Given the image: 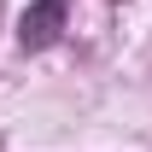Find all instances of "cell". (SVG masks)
<instances>
[{"instance_id":"cell-1","label":"cell","mask_w":152,"mask_h":152,"mask_svg":"<svg viewBox=\"0 0 152 152\" xmlns=\"http://www.w3.org/2000/svg\"><path fill=\"white\" fill-rule=\"evenodd\" d=\"M64 6H70V0H35V6L23 12L18 41L29 47V53H41V47H53V41H58V29H64Z\"/></svg>"}]
</instances>
